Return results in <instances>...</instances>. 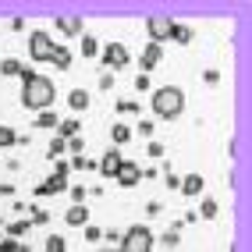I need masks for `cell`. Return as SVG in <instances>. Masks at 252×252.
Listing matches in <instances>:
<instances>
[{"mask_svg": "<svg viewBox=\"0 0 252 252\" xmlns=\"http://www.w3.org/2000/svg\"><path fill=\"white\" fill-rule=\"evenodd\" d=\"M89 192L86 189H82V185H75V189H71V199H75V203H82V199H86Z\"/></svg>", "mask_w": 252, "mask_h": 252, "instance_id": "34", "label": "cell"}, {"mask_svg": "<svg viewBox=\"0 0 252 252\" xmlns=\"http://www.w3.org/2000/svg\"><path fill=\"white\" fill-rule=\"evenodd\" d=\"M146 29H149V43L163 46L167 39H171V29H174V22L167 18V14H149V18H146Z\"/></svg>", "mask_w": 252, "mask_h": 252, "instance_id": "4", "label": "cell"}, {"mask_svg": "<svg viewBox=\"0 0 252 252\" xmlns=\"http://www.w3.org/2000/svg\"><path fill=\"white\" fill-rule=\"evenodd\" d=\"M135 89H149V75H139L135 78Z\"/></svg>", "mask_w": 252, "mask_h": 252, "instance_id": "40", "label": "cell"}, {"mask_svg": "<svg viewBox=\"0 0 252 252\" xmlns=\"http://www.w3.org/2000/svg\"><path fill=\"white\" fill-rule=\"evenodd\" d=\"M146 153L160 160V157H163V142H149V146H146Z\"/></svg>", "mask_w": 252, "mask_h": 252, "instance_id": "31", "label": "cell"}, {"mask_svg": "<svg viewBox=\"0 0 252 252\" xmlns=\"http://www.w3.org/2000/svg\"><path fill=\"white\" fill-rule=\"evenodd\" d=\"M46 252H64V238H61V234H50V238H46Z\"/></svg>", "mask_w": 252, "mask_h": 252, "instance_id": "26", "label": "cell"}, {"mask_svg": "<svg viewBox=\"0 0 252 252\" xmlns=\"http://www.w3.org/2000/svg\"><path fill=\"white\" fill-rule=\"evenodd\" d=\"M99 252H107V249H99Z\"/></svg>", "mask_w": 252, "mask_h": 252, "instance_id": "41", "label": "cell"}, {"mask_svg": "<svg viewBox=\"0 0 252 252\" xmlns=\"http://www.w3.org/2000/svg\"><path fill=\"white\" fill-rule=\"evenodd\" d=\"M192 36H195V32H192L189 25H174V29H171V39H174V43H181V46H189V43H192Z\"/></svg>", "mask_w": 252, "mask_h": 252, "instance_id": "19", "label": "cell"}, {"mask_svg": "<svg viewBox=\"0 0 252 252\" xmlns=\"http://www.w3.org/2000/svg\"><path fill=\"white\" fill-rule=\"evenodd\" d=\"M78 128H82L78 121H61V125H57V139H64V142L75 139V135H78Z\"/></svg>", "mask_w": 252, "mask_h": 252, "instance_id": "20", "label": "cell"}, {"mask_svg": "<svg viewBox=\"0 0 252 252\" xmlns=\"http://www.w3.org/2000/svg\"><path fill=\"white\" fill-rule=\"evenodd\" d=\"M29 54H32V61H50V54H54V39H50L43 29H36L29 36Z\"/></svg>", "mask_w": 252, "mask_h": 252, "instance_id": "5", "label": "cell"}, {"mask_svg": "<svg viewBox=\"0 0 252 252\" xmlns=\"http://www.w3.org/2000/svg\"><path fill=\"white\" fill-rule=\"evenodd\" d=\"M110 139H114V146H125V142L131 139V128H128L125 121H117V125L110 128Z\"/></svg>", "mask_w": 252, "mask_h": 252, "instance_id": "18", "label": "cell"}, {"mask_svg": "<svg viewBox=\"0 0 252 252\" xmlns=\"http://www.w3.org/2000/svg\"><path fill=\"white\" fill-rule=\"evenodd\" d=\"M203 78H206V86H217V82H220V75H217V71H213V68H210V71H206V75H203Z\"/></svg>", "mask_w": 252, "mask_h": 252, "instance_id": "36", "label": "cell"}, {"mask_svg": "<svg viewBox=\"0 0 252 252\" xmlns=\"http://www.w3.org/2000/svg\"><path fill=\"white\" fill-rule=\"evenodd\" d=\"M160 242H163V245H171V249H174V245L181 242V231H178V227H171V231H167V234H163V238H160Z\"/></svg>", "mask_w": 252, "mask_h": 252, "instance_id": "28", "label": "cell"}, {"mask_svg": "<svg viewBox=\"0 0 252 252\" xmlns=\"http://www.w3.org/2000/svg\"><path fill=\"white\" fill-rule=\"evenodd\" d=\"M50 64H54V68H61V71H68V68H71V50H68V46H54Z\"/></svg>", "mask_w": 252, "mask_h": 252, "instance_id": "15", "label": "cell"}, {"mask_svg": "<svg viewBox=\"0 0 252 252\" xmlns=\"http://www.w3.org/2000/svg\"><path fill=\"white\" fill-rule=\"evenodd\" d=\"M14 142H18V135H14L11 128H4V125H0V149H7V146H14Z\"/></svg>", "mask_w": 252, "mask_h": 252, "instance_id": "24", "label": "cell"}, {"mask_svg": "<svg viewBox=\"0 0 252 252\" xmlns=\"http://www.w3.org/2000/svg\"><path fill=\"white\" fill-rule=\"evenodd\" d=\"M114 86V75H99V89H110Z\"/></svg>", "mask_w": 252, "mask_h": 252, "instance_id": "37", "label": "cell"}, {"mask_svg": "<svg viewBox=\"0 0 252 252\" xmlns=\"http://www.w3.org/2000/svg\"><path fill=\"white\" fill-rule=\"evenodd\" d=\"M142 181V171H139V167L135 163H121V167H117V185H121V189H135V185Z\"/></svg>", "mask_w": 252, "mask_h": 252, "instance_id": "7", "label": "cell"}, {"mask_svg": "<svg viewBox=\"0 0 252 252\" xmlns=\"http://www.w3.org/2000/svg\"><path fill=\"white\" fill-rule=\"evenodd\" d=\"M117 110L121 114H139V103L135 99H117Z\"/></svg>", "mask_w": 252, "mask_h": 252, "instance_id": "27", "label": "cell"}, {"mask_svg": "<svg viewBox=\"0 0 252 252\" xmlns=\"http://www.w3.org/2000/svg\"><path fill=\"white\" fill-rule=\"evenodd\" d=\"M86 238H89V242H99V238H103V231L93 227V224H86Z\"/></svg>", "mask_w": 252, "mask_h": 252, "instance_id": "32", "label": "cell"}, {"mask_svg": "<svg viewBox=\"0 0 252 252\" xmlns=\"http://www.w3.org/2000/svg\"><path fill=\"white\" fill-rule=\"evenodd\" d=\"M142 75H149V71H153L157 68V64L163 61V46H157V43H146V50H142Z\"/></svg>", "mask_w": 252, "mask_h": 252, "instance_id": "8", "label": "cell"}, {"mask_svg": "<svg viewBox=\"0 0 252 252\" xmlns=\"http://www.w3.org/2000/svg\"><path fill=\"white\" fill-rule=\"evenodd\" d=\"M46 220H50V213L39 210V206H32V224H46Z\"/></svg>", "mask_w": 252, "mask_h": 252, "instance_id": "30", "label": "cell"}, {"mask_svg": "<svg viewBox=\"0 0 252 252\" xmlns=\"http://www.w3.org/2000/svg\"><path fill=\"white\" fill-rule=\"evenodd\" d=\"M4 75H18V78H25V75H32V71L25 68L18 57H4V61H0V78H4Z\"/></svg>", "mask_w": 252, "mask_h": 252, "instance_id": "12", "label": "cell"}, {"mask_svg": "<svg viewBox=\"0 0 252 252\" xmlns=\"http://www.w3.org/2000/svg\"><path fill=\"white\" fill-rule=\"evenodd\" d=\"M103 64H107V68H114V71H121V68H128V64H131V54H128L121 43H110V46H103Z\"/></svg>", "mask_w": 252, "mask_h": 252, "instance_id": "6", "label": "cell"}, {"mask_svg": "<svg viewBox=\"0 0 252 252\" xmlns=\"http://www.w3.org/2000/svg\"><path fill=\"white\" fill-rule=\"evenodd\" d=\"M0 252H18V242L14 238H0Z\"/></svg>", "mask_w": 252, "mask_h": 252, "instance_id": "33", "label": "cell"}, {"mask_svg": "<svg viewBox=\"0 0 252 252\" xmlns=\"http://www.w3.org/2000/svg\"><path fill=\"white\" fill-rule=\"evenodd\" d=\"M86 167H93L86 157H75V171H86Z\"/></svg>", "mask_w": 252, "mask_h": 252, "instance_id": "39", "label": "cell"}, {"mask_svg": "<svg viewBox=\"0 0 252 252\" xmlns=\"http://www.w3.org/2000/svg\"><path fill=\"white\" fill-rule=\"evenodd\" d=\"M64 220H68V227H86L89 224V210L82 206V203H75L68 213H64Z\"/></svg>", "mask_w": 252, "mask_h": 252, "instance_id": "13", "label": "cell"}, {"mask_svg": "<svg viewBox=\"0 0 252 252\" xmlns=\"http://www.w3.org/2000/svg\"><path fill=\"white\" fill-rule=\"evenodd\" d=\"M139 131L142 135H153V121H139Z\"/></svg>", "mask_w": 252, "mask_h": 252, "instance_id": "38", "label": "cell"}, {"mask_svg": "<svg viewBox=\"0 0 252 252\" xmlns=\"http://www.w3.org/2000/svg\"><path fill=\"white\" fill-rule=\"evenodd\" d=\"M203 189H206V178L203 174H189V178H181V192L185 195H203Z\"/></svg>", "mask_w": 252, "mask_h": 252, "instance_id": "11", "label": "cell"}, {"mask_svg": "<svg viewBox=\"0 0 252 252\" xmlns=\"http://www.w3.org/2000/svg\"><path fill=\"white\" fill-rule=\"evenodd\" d=\"M68 149L75 157H82V149H86V142H82V135H75V139H68Z\"/></svg>", "mask_w": 252, "mask_h": 252, "instance_id": "29", "label": "cell"}, {"mask_svg": "<svg viewBox=\"0 0 252 252\" xmlns=\"http://www.w3.org/2000/svg\"><path fill=\"white\" fill-rule=\"evenodd\" d=\"M125 163V157H121V149H107L103 153V163H99V174L103 178H117V167Z\"/></svg>", "mask_w": 252, "mask_h": 252, "instance_id": "10", "label": "cell"}, {"mask_svg": "<svg viewBox=\"0 0 252 252\" xmlns=\"http://www.w3.org/2000/svg\"><path fill=\"white\" fill-rule=\"evenodd\" d=\"M68 107H71L75 114H82V110L89 107V93H86V89H71V96H68Z\"/></svg>", "mask_w": 252, "mask_h": 252, "instance_id": "16", "label": "cell"}, {"mask_svg": "<svg viewBox=\"0 0 252 252\" xmlns=\"http://www.w3.org/2000/svg\"><path fill=\"white\" fill-rule=\"evenodd\" d=\"M153 114L160 117V121H174V117H181V110H185V93L178 89V86H160V89H153Z\"/></svg>", "mask_w": 252, "mask_h": 252, "instance_id": "2", "label": "cell"}, {"mask_svg": "<svg viewBox=\"0 0 252 252\" xmlns=\"http://www.w3.org/2000/svg\"><path fill=\"white\" fill-rule=\"evenodd\" d=\"M57 125H61V117L54 110H39V117L32 121V128H57Z\"/></svg>", "mask_w": 252, "mask_h": 252, "instance_id": "17", "label": "cell"}, {"mask_svg": "<svg viewBox=\"0 0 252 252\" xmlns=\"http://www.w3.org/2000/svg\"><path fill=\"white\" fill-rule=\"evenodd\" d=\"M61 192H68V178H61V174L36 185V195H61Z\"/></svg>", "mask_w": 252, "mask_h": 252, "instance_id": "9", "label": "cell"}, {"mask_svg": "<svg viewBox=\"0 0 252 252\" xmlns=\"http://www.w3.org/2000/svg\"><path fill=\"white\" fill-rule=\"evenodd\" d=\"M54 82H50L46 75H25L22 78V107L29 110H50V103H54Z\"/></svg>", "mask_w": 252, "mask_h": 252, "instance_id": "1", "label": "cell"}, {"mask_svg": "<svg viewBox=\"0 0 252 252\" xmlns=\"http://www.w3.org/2000/svg\"><path fill=\"white\" fill-rule=\"evenodd\" d=\"M96 54H99L96 36H82V57H96Z\"/></svg>", "mask_w": 252, "mask_h": 252, "instance_id": "22", "label": "cell"}, {"mask_svg": "<svg viewBox=\"0 0 252 252\" xmlns=\"http://www.w3.org/2000/svg\"><path fill=\"white\" fill-rule=\"evenodd\" d=\"M163 181H167V189H181V178H178V174H167Z\"/></svg>", "mask_w": 252, "mask_h": 252, "instance_id": "35", "label": "cell"}, {"mask_svg": "<svg viewBox=\"0 0 252 252\" xmlns=\"http://www.w3.org/2000/svg\"><path fill=\"white\" fill-rule=\"evenodd\" d=\"M64 149H68V142H64V139H50V146H46V157H61Z\"/></svg>", "mask_w": 252, "mask_h": 252, "instance_id": "25", "label": "cell"}, {"mask_svg": "<svg viewBox=\"0 0 252 252\" xmlns=\"http://www.w3.org/2000/svg\"><path fill=\"white\" fill-rule=\"evenodd\" d=\"M57 29L64 32V36H78V32H82V18H78V14H75V18H71V14H61Z\"/></svg>", "mask_w": 252, "mask_h": 252, "instance_id": "14", "label": "cell"}, {"mask_svg": "<svg viewBox=\"0 0 252 252\" xmlns=\"http://www.w3.org/2000/svg\"><path fill=\"white\" fill-rule=\"evenodd\" d=\"M29 227H32V220H14V224H7V234H11L14 242H18V234H25Z\"/></svg>", "mask_w": 252, "mask_h": 252, "instance_id": "23", "label": "cell"}, {"mask_svg": "<svg viewBox=\"0 0 252 252\" xmlns=\"http://www.w3.org/2000/svg\"><path fill=\"white\" fill-rule=\"evenodd\" d=\"M199 217H203V220H213V217H217V199H213V195L203 199V206H199Z\"/></svg>", "mask_w": 252, "mask_h": 252, "instance_id": "21", "label": "cell"}, {"mask_svg": "<svg viewBox=\"0 0 252 252\" xmlns=\"http://www.w3.org/2000/svg\"><path fill=\"white\" fill-rule=\"evenodd\" d=\"M149 249H153V231L146 224H135L131 231L121 234V249L117 252H149Z\"/></svg>", "mask_w": 252, "mask_h": 252, "instance_id": "3", "label": "cell"}]
</instances>
